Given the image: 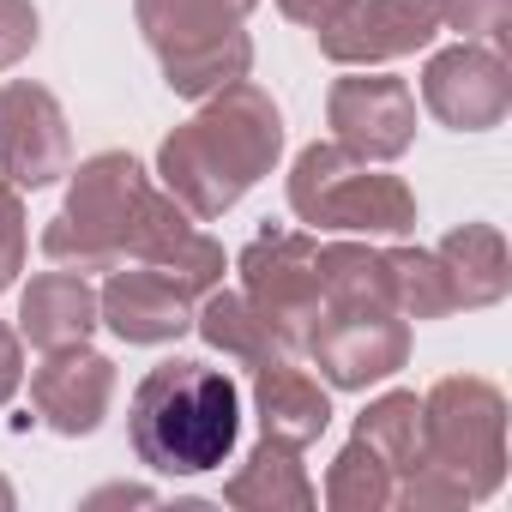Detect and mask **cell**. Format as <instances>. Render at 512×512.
Masks as SVG:
<instances>
[{"mask_svg": "<svg viewBox=\"0 0 512 512\" xmlns=\"http://www.w3.org/2000/svg\"><path fill=\"white\" fill-rule=\"evenodd\" d=\"M67 199L43 229L49 266L67 272H115V266H157L169 272L193 302L223 284V247L199 229L193 211H181L139 157L97 151L79 169H67Z\"/></svg>", "mask_w": 512, "mask_h": 512, "instance_id": "1", "label": "cell"}, {"mask_svg": "<svg viewBox=\"0 0 512 512\" xmlns=\"http://www.w3.org/2000/svg\"><path fill=\"white\" fill-rule=\"evenodd\" d=\"M278 157H284V115L253 79H241L205 97L199 115L157 145V187L199 223H217L223 211L241 205L253 181L278 169Z\"/></svg>", "mask_w": 512, "mask_h": 512, "instance_id": "2", "label": "cell"}, {"mask_svg": "<svg viewBox=\"0 0 512 512\" xmlns=\"http://www.w3.org/2000/svg\"><path fill=\"white\" fill-rule=\"evenodd\" d=\"M127 434L139 464L157 476H205L223 470L241 440V386L193 356L157 362L127 410Z\"/></svg>", "mask_w": 512, "mask_h": 512, "instance_id": "3", "label": "cell"}, {"mask_svg": "<svg viewBox=\"0 0 512 512\" xmlns=\"http://www.w3.org/2000/svg\"><path fill=\"white\" fill-rule=\"evenodd\" d=\"M260 0H133V19L163 67V85L187 103H205L253 73L247 13Z\"/></svg>", "mask_w": 512, "mask_h": 512, "instance_id": "4", "label": "cell"}, {"mask_svg": "<svg viewBox=\"0 0 512 512\" xmlns=\"http://www.w3.org/2000/svg\"><path fill=\"white\" fill-rule=\"evenodd\" d=\"M290 211L320 235H410L416 193L380 163L350 157L338 139H314L290 163Z\"/></svg>", "mask_w": 512, "mask_h": 512, "instance_id": "5", "label": "cell"}, {"mask_svg": "<svg viewBox=\"0 0 512 512\" xmlns=\"http://www.w3.org/2000/svg\"><path fill=\"white\" fill-rule=\"evenodd\" d=\"M428 464H440L470 500H488L506 482V398L494 380L446 374L422 398Z\"/></svg>", "mask_w": 512, "mask_h": 512, "instance_id": "6", "label": "cell"}, {"mask_svg": "<svg viewBox=\"0 0 512 512\" xmlns=\"http://www.w3.org/2000/svg\"><path fill=\"white\" fill-rule=\"evenodd\" d=\"M308 362L338 392H368L410 362V320L392 308H320L302 332Z\"/></svg>", "mask_w": 512, "mask_h": 512, "instance_id": "7", "label": "cell"}, {"mask_svg": "<svg viewBox=\"0 0 512 512\" xmlns=\"http://www.w3.org/2000/svg\"><path fill=\"white\" fill-rule=\"evenodd\" d=\"M314 253H320V235L314 229H284V223H266L235 253L241 296L296 344H302L308 320L320 314V266H314Z\"/></svg>", "mask_w": 512, "mask_h": 512, "instance_id": "8", "label": "cell"}, {"mask_svg": "<svg viewBox=\"0 0 512 512\" xmlns=\"http://www.w3.org/2000/svg\"><path fill=\"white\" fill-rule=\"evenodd\" d=\"M67 169H73V127L61 97L31 79L0 85V175L19 193H37L55 187Z\"/></svg>", "mask_w": 512, "mask_h": 512, "instance_id": "9", "label": "cell"}, {"mask_svg": "<svg viewBox=\"0 0 512 512\" xmlns=\"http://www.w3.org/2000/svg\"><path fill=\"white\" fill-rule=\"evenodd\" d=\"M422 109L452 133H494L512 109V67L488 43H452L422 67Z\"/></svg>", "mask_w": 512, "mask_h": 512, "instance_id": "10", "label": "cell"}, {"mask_svg": "<svg viewBox=\"0 0 512 512\" xmlns=\"http://www.w3.org/2000/svg\"><path fill=\"white\" fill-rule=\"evenodd\" d=\"M326 121H332V139L362 157V163H392L410 151L416 139V91L392 73H368V67H350L332 97H326Z\"/></svg>", "mask_w": 512, "mask_h": 512, "instance_id": "11", "label": "cell"}, {"mask_svg": "<svg viewBox=\"0 0 512 512\" xmlns=\"http://www.w3.org/2000/svg\"><path fill=\"white\" fill-rule=\"evenodd\" d=\"M320 55L338 67H386L440 37L434 0H350V7L314 31Z\"/></svg>", "mask_w": 512, "mask_h": 512, "instance_id": "12", "label": "cell"}, {"mask_svg": "<svg viewBox=\"0 0 512 512\" xmlns=\"http://www.w3.org/2000/svg\"><path fill=\"white\" fill-rule=\"evenodd\" d=\"M31 404L37 416L79 440V434H97L109 404H115V362L91 344H67V350H43V368L31 374Z\"/></svg>", "mask_w": 512, "mask_h": 512, "instance_id": "13", "label": "cell"}, {"mask_svg": "<svg viewBox=\"0 0 512 512\" xmlns=\"http://www.w3.org/2000/svg\"><path fill=\"white\" fill-rule=\"evenodd\" d=\"M193 308L199 302L157 266H115L97 290V320L121 344H175L181 332H193Z\"/></svg>", "mask_w": 512, "mask_h": 512, "instance_id": "14", "label": "cell"}, {"mask_svg": "<svg viewBox=\"0 0 512 512\" xmlns=\"http://www.w3.org/2000/svg\"><path fill=\"white\" fill-rule=\"evenodd\" d=\"M193 332L211 344V350H223L229 362H241V368H278V362H296L302 356V344L296 338H284L260 308H253L241 290H205L199 296V308H193Z\"/></svg>", "mask_w": 512, "mask_h": 512, "instance_id": "15", "label": "cell"}, {"mask_svg": "<svg viewBox=\"0 0 512 512\" xmlns=\"http://www.w3.org/2000/svg\"><path fill=\"white\" fill-rule=\"evenodd\" d=\"M97 284L85 272H37L19 296V344L31 338L37 350H67V344H85L97 332Z\"/></svg>", "mask_w": 512, "mask_h": 512, "instance_id": "16", "label": "cell"}, {"mask_svg": "<svg viewBox=\"0 0 512 512\" xmlns=\"http://www.w3.org/2000/svg\"><path fill=\"white\" fill-rule=\"evenodd\" d=\"M253 416H260V434L266 440H284V446H314L326 428H332V398H326V380L296 368V362H278V368H260L253 374Z\"/></svg>", "mask_w": 512, "mask_h": 512, "instance_id": "17", "label": "cell"}, {"mask_svg": "<svg viewBox=\"0 0 512 512\" xmlns=\"http://www.w3.org/2000/svg\"><path fill=\"white\" fill-rule=\"evenodd\" d=\"M314 500L320 494H314L296 446L266 440V434H260V446L247 452V464L223 482V506H235V512H308Z\"/></svg>", "mask_w": 512, "mask_h": 512, "instance_id": "18", "label": "cell"}, {"mask_svg": "<svg viewBox=\"0 0 512 512\" xmlns=\"http://www.w3.org/2000/svg\"><path fill=\"white\" fill-rule=\"evenodd\" d=\"M440 266L452 278L458 308H494L512 290V260H506V235L494 223H458L440 247Z\"/></svg>", "mask_w": 512, "mask_h": 512, "instance_id": "19", "label": "cell"}, {"mask_svg": "<svg viewBox=\"0 0 512 512\" xmlns=\"http://www.w3.org/2000/svg\"><path fill=\"white\" fill-rule=\"evenodd\" d=\"M314 266H320V308H392L386 247H368V241H320Z\"/></svg>", "mask_w": 512, "mask_h": 512, "instance_id": "20", "label": "cell"}, {"mask_svg": "<svg viewBox=\"0 0 512 512\" xmlns=\"http://www.w3.org/2000/svg\"><path fill=\"white\" fill-rule=\"evenodd\" d=\"M356 440H362V446H374L398 482H410L416 470H428L422 398H416V392H380V398L356 416Z\"/></svg>", "mask_w": 512, "mask_h": 512, "instance_id": "21", "label": "cell"}, {"mask_svg": "<svg viewBox=\"0 0 512 512\" xmlns=\"http://www.w3.org/2000/svg\"><path fill=\"white\" fill-rule=\"evenodd\" d=\"M386 284H392V308L404 320H446V314H458L452 278H446L434 247H386Z\"/></svg>", "mask_w": 512, "mask_h": 512, "instance_id": "22", "label": "cell"}, {"mask_svg": "<svg viewBox=\"0 0 512 512\" xmlns=\"http://www.w3.org/2000/svg\"><path fill=\"white\" fill-rule=\"evenodd\" d=\"M392 500H398V476L386 470V458L374 446H362L350 434V446L326 470V506L332 512H386Z\"/></svg>", "mask_w": 512, "mask_h": 512, "instance_id": "23", "label": "cell"}, {"mask_svg": "<svg viewBox=\"0 0 512 512\" xmlns=\"http://www.w3.org/2000/svg\"><path fill=\"white\" fill-rule=\"evenodd\" d=\"M440 31H458L464 43H488L506 55L512 37V0H434Z\"/></svg>", "mask_w": 512, "mask_h": 512, "instance_id": "24", "label": "cell"}, {"mask_svg": "<svg viewBox=\"0 0 512 512\" xmlns=\"http://www.w3.org/2000/svg\"><path fill=\"white\" fill-rule=\"evenodd\" d=\"M25 253H31V235H25V199L19 187L0 175V296H7L25 272Z\"/></svg>", "mask_w": 512, "mask_h": 512, "instance_id": "25", "label": "cell"}, {"mask_svg": "<svg viewBox=\"0 0 512 512\" xmlns=\"http://www.w3.org/2000/svg\"><path fill=\"white\" fill-rule=\"evenodd\" d=\"M37 37H43V25H37L31 0H0V73L19 67L37 49Z\"/></svg>", "mask_w": 512, "mask_h": 512, "instance_id": "26", "label": "cell"}, {"mask_svg": "<svg viewBox=\"0 0 512 512\" xmlns=\"http://www.w3.org/2000/svg\"><path fill=\"white\" fill-rule=\"evenodd\" d=\"M19 386H25V350H19V332L0 320V404H13Z\"/></svg>", "mask_w": 512, "mask_h": 512, "instance_id": "27", "label": "cell"}, {"mask_svg": "<svg viewBox=\"0 0 512 512\" xmlns=\"http://www.w3.org/2000/svg\"><path fill=\"white\" fill-rule=\"evenodd\" d=\"M344 7H350V0H278V13H284L290 25H308V31L332 25V19H338Z\"/></svg>", "mask_w": 512, "mask_h": 512, "instance_id": "28", "label": "cell"}, {"mask_svg": "<svg viewBox=\"0 0 512 512\" xmlns=\"http://www.w3.org/2000/svg\"><path fill=\"white\" fill-rule=\"evenodd\" d=\"M157 494L151 488H133V482H115V488H97L85 506H151Z\"/></svg>", "mask_w": 512, "mask_h": 512, "instance_id": "29", "label": "cell"}, {"mask_svg": "<svg viewBox=\"0 0 512 512\" xmlns=\"http://www.w3.org/2000/svg\"><path fill=\"white\" fill-rule=\"evenodd\" d=\"M13 500H19V494H13V482L0 476V512H13Z\"/></svg>", "mask_w": 512, "mask_h": 512, "instance_id": "30", "label": "cell"}]
</instances>
